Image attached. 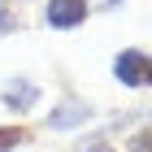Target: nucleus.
Masks as SVG:
<instances>
[{
	"instance_id": "obj_1",
	"label": "nucleus",
	"mask_w": 152,
	"mask_h": 152,
	"mask_svg": "<svg viewBox=\"0 0 152 152\" xmlns=\"http://www.w3.org/2000/svg\"><path fill=\"white\" fill-rule=\"evenodd\" d=\"M113 74H117V83H126V87H148L152 61H148V52H139V48H126V52H117Z\"/></svg>"
},
{
	"instance_id": "obj_2",
	"label": "nucleus",
	"mask_w": 152,
	"mask_h": 152,
	"mask_svg": "<svg viewBox=\"0 0 152 152\" xmlns=\"http://www.w3.org/2000/svg\"><path fill=\"white\" fill-rule=\"evenodd\" d=\"M44 22L57 31H74L87 22V0H48L44 4Z\"/></svg>"
},
{
	"instance_id": "obj_3",
	"label": "nucleus",
	"mask_w": 152,
	"mask_h": 152,
	"mask_svg": "<svg viewBox=\"0 0 152 152\" xmlns=\"http://www.w3.org/2000/svg\"><path fill=\"white\" fill-rule=\"evenodd\" d=\"M87 117H91V109L83 104V100H61V104L48 113V126L52 130H70V126H83Z\"/></svg>"
},
{
	"instance_id": "obj_4",
	"label": "nucleus",
	"mask_w": 152,
	"mask_h": 152,
	"mask_svg": "<svg viewBox=\"0 0 152 152\" xmlns=\"http://www.w3.org/2000/svg\"><path fill=\"white\" fill-rule=\"evenodd\" d=\"M4 104L9 109H35L39 104V87L35 83H26V78H13V83H4Z\"/></svg>"
},
{
	"instance_id": "obj_5",
	"label": "nucleus",
	"mask_w": 152,
	"mask_h": 152,
	"mask_svg": "<svg viewBox=\"0 0 152 152\" xmlns=\"http://www.w3.org/2000/svg\"><path fill=\"white\" fill-rule=\"evenodd\" d=\"M26 139H31V130H26V126H0V152L18 148V143H26Z\"/></svg>"
},
{
	"instance_id": "obj_6",
	"label": "nucleus",
	"mask_w": 152,
	"mask_h": 152,
	"mask_svg": "<svg viewBox=\"0 0 152 152\" xmlns=\"http://www.w3.org/2000/svg\"><path fill=\"white\" fill-rule=\"evenodd\" d=\"M78 152H113V143H104V139H91V143H83Z\"/></svg>"
},
{
	"instance_id": "obj_7",
	"label": "nucleus",
	"mask_w": 152,
	"mask_h": 152,
	"mask_svg": "<svg viewBox=\"0 0 152 152\" xmlns=\"http://www.w3.org/2000/svg\"><path fill=\"white\" fill-rule=\"evenodd\" d=\"M4 31H18V18H13V13H4V9H0V35H4Z\"/></svg>"
}]
</instances>
